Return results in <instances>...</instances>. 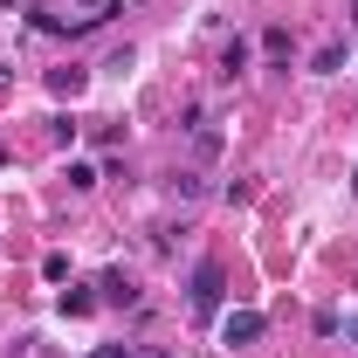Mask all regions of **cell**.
<instances>
[{"label": "cell", "instance_id": "cell-9", "mask_svg": "<svg viewBox=\"0 0 358 358\" xmlns=\"http://www.w3.org/2000/svg\"><path fill=\"white\" fill-rule=\"evenodd\" d=\"M76 7H83V28H103L117 14V0H76Z\"/></svg>", "mask_w": 358, "mask_h": 358}, {"label": "cell", "instance_id": "cell-16", "mask_svg": "<svg viewBox=\"0 0 358 358\" xmlns=\"http://www.w3.org/2000/svg\"><path fill=\"white\" fill-rule=\"evenodd\" d=\"M352 193H358V173H352Z\"/></svg>", "mask_w": 358, "mask_h": 358}, {"label": "cell", "instance_id": "cell-5", "mask_svg": "<svg viewBox=\"0 0 358 358\" xmlns=\"http://www.w3.org/2000/svg\"><path fill=\"white\" fill-rule=\"evenodd\" d=\"M83 83H90V69H48V90L55 96H76Z\"/></svg>", "mask_w": 358, "mask_h": 358}, {"label": "cell", "instance_id": "cell-10", "mask_svg": "<svg viewBox=\"0 0 358 358\" xmlns=\"http://www.w3.org/2000/svg\"><path fill=\"white\" fill-rule=\"evenodd\" d=\"M42 275L48 282H69V255H42Z\"/></svg>", "mask_w": 358, "mask_h": 358}, {"label": "cell", "instance_id": "cell-3", "mask_svg": "<svg viewBox=\"0 0 358 358\" xmlns=\"http://www.w3.org/2000/svg\"><path fill=\"white\" fill-rule=\"evenodd\" d=\"M96 289H103V303H138V289L124 282V268H103V275H96Z\"/></svg>", "mask_w": 358, "mask_h": 358}, {"label": "cell", "instance_id": "cell-12", "mask_svg": "<svg viewBox=\"0 0 358 358\" xmlns=\"http://www.w3.org/2000/svg\"><path fill=\"white\" fill-rule=\"evenodd\" d=\"M138 358H173V352H166V345H145V352H138Z\"/></svg>", "mask_w": 358, "mask_h": 358}, {"label": "cell", "instance_id": "cell-13", "mask_svg": "<svg viewBox=\"0 0 358 358\" xmlns=\"http://www.w3.org/2000/svg\"><path fill=\"white\" fill-rule=\"evenodd\" d=\"M345 338H352V345H358V317H345Z\"/></svg>", "mask_w": 358, "mask_h": 358}, {"label": "cell", "instance_id": "cell-4", "mask_svg": "<svg viewBox=\"0 0 358 358\" xmlns=\"http://www.w3.org/2000/svg\"><path fill=\"white\" fill-rule=\"evenodd\" d=\"M345 62H352V48H345V42H324V48H317V76H338Z\"/></svg>", "mask_w": 358, "mask_h": 358}, {"label": "cell", "instance_id": "cell-7", "mask_svg": "<svg viewBox=\"0 0 358 358\" xmlns=\"http://www.w3.org/2000/svg\"><path fill=\"white\" fill-rule=\"evenodd\" d=\"M262 55L268 62H289V28H262Z\"/></svg>", "mask_w": 358, "mask_h": 358}, {"label": "cell", "instance_id": "cell-14", "mask_svg": "<svg viewBox=\"0 0 358 358\" xmlns=\"http://www.w3.org/2000/svg\"><path fill=\"white\" fill-rule=\"evenodd\" d=\"M0 83H7V62H0Z\"/></svg>", "mask_w": 358, "mask_h": 358}, {"label": "cell", "instance_id": "cell-8", "mask_svg": "<svg viewBox=\"0 0 358 358\" xmlns=\"http://www.w3.org/2000/svg\"><path fill=\"white\" fill-rule=\"evenodd\" d=\"M55 303H62V317H90V310H96V296H90V289H62Z\"/></svg>", "mask_w": 358, "mask_h": 358}, {"label": "cell", "instance_id": "cell-1", "mask_svg": "<svg viewBox=\"0 0 358 358\" xmlns=\"http://www.w3.org/2000/svg\"><path fill=\"white\" fill-rule=\"evenodd\" d=\"M221 303H227V268L207 255L193 268V317H221Z\"/></svg>", "mask_w": 358, "mask_h": 358}, {"label": "cell", "instance_id": "cell-6", "mask_svg": "<svg viewBox=\"0 0 358 358\" xmlns=\"http://www.w3.org/2000/svg\"><path fill=\"white\" fill-rule=\"evenodd\" d=\"M241 69H248V42H241V35H234V42L221 48V76H241Z\"/></svg>", "mask_w": 358, "mask_h": 358}, {"label": "cell", "instance_id": "cell-11", "mask_svg": "<svg viewBox=\"0 0 358 358\" xmlns=\"http://www.w3.org/2000/svg\"><path fill=\"white\" fill-rule=\"evenodd\" d=\"M90 358H138V345H96Z\"/></svg>", "mask_w": 358, "mask_h": 358}, {"label": "cell", "instance_id": "cell-15", "mask_svg": "<svg viewBox=\"0 0 358 358\" xmlns=\"http://www.w3.org/2000/svg\"><path fill=\"white\" fill-rule=\"evenodd\" d=\"M352 21H358V0H352Z\"/></svg>", "mask_w": 358, "mask_h": 358}, {"label": "cell", "instance_id": "cell-2", "mask_svg": "<svg viewBox=\"0 0 358 358\" xmlns=\"http://www.w3.org/2000/svg\"><path fill=\"white\" fill-rule=\"evenodd\" d=\"M262 331H268L262 310H221V345H255Z\"/></svg>", "mask_w": 358, "mask_h": 358}]
</instances>
